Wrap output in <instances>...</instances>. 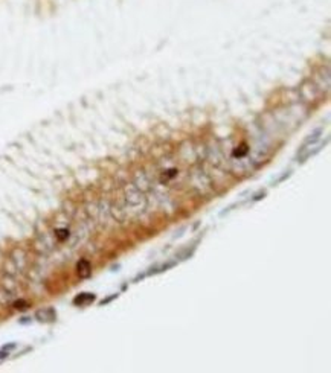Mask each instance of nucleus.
I'll return each instance as SVG.
<instances>
[]
</instances>
